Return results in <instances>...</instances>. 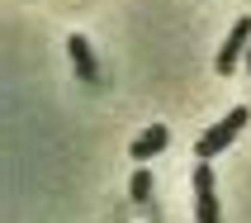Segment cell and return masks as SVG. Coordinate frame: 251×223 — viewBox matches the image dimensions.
<instances>
[{
    "mask_svg": "<svg viewBox=\"0 0 251 223\" xmlns=\"http://www.w3.org/2000/svg\"><path fill=\"white\" fill-rule=\"evenodd\" d=\"M247 71H251V53H247Z\"/></svg>",
    "mask_w": 251,
    "mask_h": 223,
    "instance_id": "7",
    "label": "cell"
},
{
    "mask_svg": "<svg viewBox=\"0 0 251 223\" xmlns=\"http://www.w3.org/2000/svg\"><path fill=\"white\" fill-rule=\"evenodd\" d=\"M67 53H71V62H76V76H81V81H100V62H95V53H90V38L71 33Z\"/></svg>",
    "mask_w": 251,
    "mask_h": 223,
    "instance_id": "5",
    "label": "cell"
},
{
    "mask_svg": "<svg viewBox=\"0 0 251 223\" xmlns=\"http://www.w3.org/2000/svg\"><path fill=\"white\" fill-rule=\"evenodd\" d=\"M166 142H171V133H166V124H152V128H142L138 138H133V147H128V152H133V162H152L156 152H166Z\"/></svg>",
    "mask_w": 251,
    "mask_h": 223,
    "instance_id": "4",
    "label": "cell"
},
{
    "mask_svg": "<svg viewBox=\"0 0 251 223\" xmlns=\"http://www.w3.org/2000/svg\"><path fill=\"white\" fill-rule=\"evenodd\" d=\"M247 124H251V110H227L223 119H218V124H213L209 133L199 138V147H195V152H199V162H213V157L223 152V147H227L232 138H237V133H242Z\"/></svg>",
    "mask_w": 251,
    "mask_h": 223,
    "instance_id": "1",
    "label": "cell"
},
{
    "mask_svg": "<svg viewBox=\"0 0 251 223\" xmlns=\"http://www.w3.org/2000/svg\"><path fill=\"white\" fill-rule=\"evenodd\" d=\"M195 223H223L218 190H213V167H209V162H199V167H195Z\"/></svg>",
    "mask_w": 251,
    "mask_h": 223,
    "instance_id": "2",
    "label": "cell"
},
{
    "mask_svg": "<svg viewBox=\"0 0 251 223\" xmlns=\"http://www.w3.org/2000/svg\"><path fill=\"white\" fill-rule=\"evenodd\" d=\"M128 190H133V199H138V204H147V195H152V176L138 167V176H133V185H128Z\"/></svg>",
    "mask_w": 251,
    "mask_h": 223,
    "instance_id": "6",
    "label": "cell"
},
{
    "mask_svg": "<svg viewBox=\"0 0 251 223\" xmlns=\"http://www.w3.org/2000/svg\"><path fill=\"white\" fill-rule=\"evenodd\" d=\"M247 53H251V19H237L232 33L223 38V48H218V76H232Z\"/></svg>",
    "mask_w": 251,
    "mask_h": 223,
    "instance_id": "3",
    "label": "cell"
}]
</instances>
